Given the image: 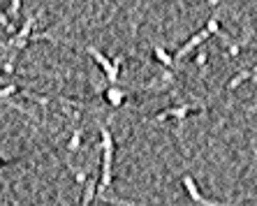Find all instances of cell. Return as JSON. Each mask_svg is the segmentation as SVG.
Masks as SVG:
<instances>
[{
    "instance_id": "cell-3",
    "label": "cell",
    "mask_w": 257,
    "mask_h": 206,
    "mask_svg": "<svg viewBox=\"0 0 257 206\" xmlns=\"http://www.w3.org/2000/svg\"><path fill=\"white\" fill-rule=\"evenodd\" d=\"M86 51H88L90 58H95V63L102 67V70H104V74H107V81H109V84H116V81H118V70H120V63H123V56H118V58L111 63L107 56H102L95 47H86Z\"/></svg>"
},
{
    "instance_id": "cell-5",
    "label": "cell",
    "mask_w": 257,
    "mask_h": 206,
    "mask_svg": "<svg viewBox=\"0 0 257 206\" xmlns=\"http://www.w3.org/2000/svg\"><path fill=\"white\" fill-rule=\"evenodd\" d=\"M183 188L188 190V194H190L192 199L197 201V206L202 204V199H204V197H202V192H199V190H197V185H195V178H192L190 174H186V176H183Z\"/></svg>"
},
{
    "instance_id": "cell-1",
    "label": "cell",
    "mask_w": 257,
    "mask_h": 206,
    "mask_svg": "<svg viewBox=\"0 0 257 206\" xmlns=\"http://www.w3.org/2000/svg\"><path fill=\"white\" fill-rule=\"evenodd\" d=\"M100 134H102V178L95 194H104V190L111 185V164H114V137H111L107 127H102Z\"/></svg>"
},
{
    "instance_id": "cell-11",
    "label": "cell",
    "mask_w": 257,
    "mask_h": 206,
    "mask_svg": "<svg viewBox=\"0 0 257 206\" xmlns=\"http://www.w3.org/2000/svg\"><path fill=\"white\" fill-rule=\"evenodd\" d=\"M12 93H17V86H5V88H0V100H5V97H10Z\"/></svg>"
},
{
    "instance_id": "cell-8",
    "label": "cell",
    "mask_w": 257,
    "mask_h": 206,
    "mask_svg": "<svg viewBox=\"0 0 257 206\" xmlns=\"http://www.w3.org/2000/svg\"><path fill=\"white\" fill-rule=\"evenodd\" d=\"M252 77H255V72H252V70H248V72H239L232 81H229L227 86H225V88H227V91H234V88H236L239 84H243L245 79H252Z\"/></svg>"
},
{
    "instance_id": "cell-6",
    "label": "cell",
    "mask_w": 257,
    "mask_h": 206,
    "mask_svg": "<svg viewBox=\"0 0 257 206\" xmlns=\"http://www.w3.org/2000/svg\"><path fill=\"white\" fill-rule=\"evenodd\" d=\"M104 97H107V102L111 104V107H120V102H123V97H125V91H120V88H107L104 91Z\"/></svg>"
},
{
    "instance_id": "cell-4",
    "label": "cell",
    "mask_w": 257,
    "mask_h": 206,
    "mask_svg": "<svg viewBox=\"0 0 257 206\" xmlns=\"http://www.w3.org/2000/svg\"><path fill=\"white\" fill-rule=\"evenodd\" d=\"M197 109H204V104H186V107H176V109H167L162 114L156 116V121H165V118H176V121H183L190 111H197Z\"/></svg>"
},
{
    "instance_id": "cell-2",
    "label": "cell",
    "mask_w": 257,
    "mask_h": 206,
    "mask_svg": "<svg viewBox=\"0 0 257 206\" xmlns=\"http://www.w3.org/2000/svg\"><path fill=\"white\" fill-rule=\"evenodd\" d=\"M218 33H220V21H218L215 17H211V19H209V24L204 26V28L197 33V35H192L190 40H188V42L183 44V47H181L179 51H176V54H174L172 61H174V63H176V61H183V58H186V56L190 54V51H195V49H197L199 44H204L211 35H218Z\"/></svg>"
},
{
    "instance_id": "cell-9",
    "label": "cell",
    "mask_w": 257,
    "mask_h": 206,
    "mask_svg": "<svg viewBox=\"0 0 257 206\" xmlns=\"http://www.w3.org/2000/svg\"><path fill=\"white\" fill-rule=\"evenodd\" d=\"M156 58H158V61H160L165 67H172V65H174L172 56H169V54H167V51H165V49H162V47H156Z\"/></svg>"
},
{
    "instance_id": "cell-7",
    "label": "cell",
    "mask_w": 257,
    "mask_h": 206,
    "mask_svg": "<svg viewBox=\"0 0 257 206\" xmlns=\"http://www.w3.org/2000/svg\"><path fill=\"white\" fill-rule=\"evenodd\" d=\"M95 181L93 178H86V190H84V204L81 206H90L93 199H95Z\"/></svg>"
},
{
    "instance_id": "cell-13",
    "label": "cell",
    "mask_w": 257,
    "mask_h": 206,
    "mask_svg": "<svg viewBox=\"0 0 257 206\" xmlns=\"http://www.w3.org/2000/svg\"><path fill=\"white\" fill-rule=\"evenodd\" d=\"M0 164H3V160H0Z\"/></svg>"
},
{
    "instance_id": "cell-12",
    "label": "cell",
    "mask_w": 257,
    "mask_h": 206,
    "mask_svg": "<svg viewBox=\"0 0 257 206\" xmlns=\"http://www.w3.org/2000/svg\"><path fill=\"white\" fill-rule=\"evenodd\" d=\"M204 63H206V56H204V54H199V58H197V65H204Z\"/></svg>"
},
{
    "instance_id": "cell-10",
    "label": "cell",
    "mask_w": 257,
    "mask_h": 206,
    "mask_svg": "<svg viewBox=\"0 0 257 206\" xmlns=\"http://www.w3.org/2000/svg\"><path fill=\"white\" fill-rule=\"evenodd\" d=\"M79 146H81V130H77V132L72 134V139H70V144H67V148H70V151H79Z\"/></svg>"
}]
</instances>
